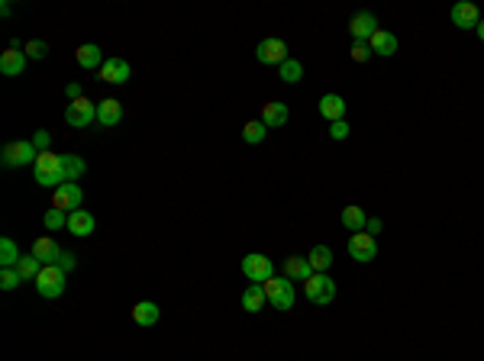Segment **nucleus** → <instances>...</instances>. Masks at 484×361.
I'll list each match as a JSON object with an SVG mask.
<instances>
[{"label": "nucleus", "mask_w": 484, "mask_h": 361, "mask_svg": "<svg viewBox=\"0 0 484 361\" xmlns=\"http://www.w3.org/2000/svg\"><path fill=\"white\" fill-rule=\"evenodd\" d=\"M33 180L39 188H49V190H58L65 180V171H62V155H52V152H43L36 158L33 165Z\"/></svg>", "instance_id": "f257e3e1"}, {"label": "nucleus", "mask_w": 484, "mask_h": 361, "mask_svg": "<svg viewBox=\"0 0 484 361\" xmlns=\"http://www.w3.org/2000/svg\"><path fill=\"white\" fill-rule=\"evenodd\" d=\"M262 287H265V297H268V303H271L274 310H291V306H294V300H297L294 281H288V278H268Z\"/></svg>", "instance_id": "f03ea898"}, {"label": "nucleus", "mask_w": 484, "mask_h": 361, "mask_svg": "<svg viewBox=\"0 0 484 361\" xmlns=\"http://www.w3.org/2000/svg\"><path fill=\"white\" fill-rule=\"evenodd\" d=\"M303 293H307L310 303L316 306H330L336 300V281L330 274H313L310 281H303Z\"/></svg>", "instance_id": "7ed1b4c3"}, {"label": "nucleus", "mask_w": 484, "mask_h": 361, "mask_svg": "<svg viewBox=\"0 0 484 361\" xmlns=\"http://www.w3.org/2000/svg\"><path fill=\"white\" fill-rule=\"evenodd\" d=\"M39 149L33 146V142H7L4 146V152H0V161H4V168H23V165H36V158H39Z\"/></svg>", "instance_id": "20e7f679"}, {"label": "nucleus", "mask_w": 484, "mask_h": 361, "mask_svg": "<svg viewBox=\"0 0 484 361\" xmlns=\"http://www.w3.org/2000/svg\"><path fill=\"white\" fill-rule=\"evenodd\" d=\"M65 281H68L65 271H58L55 264H45V268L39 271V278H36V291H39V297L55 300L65 293Z\"/></svg>", "instance_id": "39448f33"}, {"label": "nucleus", "mask_w": 484, "mask_h": 361, "mask_svg": "<svg viewBox=\"0 0 484 361\" xmlns=\"http://www.w3.org/2000/svg\"><path fill=\"white\" fill-rule=\"evenodd\" d=\"M65 123H68L71 129H87L91 123H97V104H91L87 97L71 100V104L65 107Z\"/></svg>", "instance_id": "423d86ee"}, {"label": "nucleus", "mask_w": 484, "mask_h": 361, "mask_svg": "<svg viewBox=\"0 0 484 361\" xmlns=\"http://www.w3.org/2000/svg\"><path fill=\"white\" fill-rule=\"evenodd\" d=\"M242 274H246L252 284H265L268 278H274V262L259 255V252H249V255L242 258Z\"/></svg>", "instance_id": "0eeeda50"}, {"label": "nucleus", "mask_w": 484, "mask_h": 361, "mask_svg": "<svg viewBox=\"0 0 484 361\" xmlns=\"http://www.w3.org/2000/svg\"><path fill=\"white\" fill-rule=\"evenodd\" d=\"M81 200H85V190L77 188L75 180L62 184L58 190H52V207L65 210V213H75V210H81Z\"/></svg>", "instance_id": "6e6552de"}, {"label": "nucleus", "mask_w": 484, "mask_h": 361, "mask_svg": "<svg viewBox=\"0 0 484 361\" xmlns=\"http://www.w3.org/2000/svg\"><path fill=\"white\" fill-rule=\"evenodd\" d=\"M349 255L355 262H375L378 258V239L368 236V232H355L349 239Z\"/></svg>", "instance_id": "1a4fd4ad"}, {"label": "nucleus", "mask_w": 484, "mask_h": 361, "mask_svg": "<svg viewBox=\"0 0 484 361\" xmlns=\"http://www.w3.org/2000/svg\"><path fill=\"white\" fill-rule=\"evenodd\" d=\"M349 33H352V39H355V42H368L375 33H378V16H375L372 10L355 14V16H352V23H349Z\"/></svg>", "instance_id": "9d476101"}, {"label": "nucleus", "mask_w": 484, "mask_h": 361, "mask_svg": "<svg viewBox=\"0 0 484 361\" xmlns=\"http://www.w3.org/2000/svg\"><path fill=\"white\" fill-rule=\"evenodd\" d=\"M255 58H259L262 65H281V62H288V45L281 39H265V42H259Z\"/></svg>", "instance_id": "9b49d317"}, {"label": "nucleus", "mask_w": 484, "mask_h": 361, "mask_svg": "<svg viewBox=\"0 0 484 361\" xmlns=\"http://www.w3.org/2000/svg\"><path fill=\"white\" fill-rule=\"evenodd\" d=\"M316 271H313V264H310V258H303V255H291V258H284V278L288 281H310L313 278Z\"/></svg>", "instance_id": "f8f14e48"}, {"label": "nucleus", "mask_w": 484, "mask_h": 361, "mask_svg": "<svg viewBox=\"0 0 484 361\" xmlns=\"http://www.w3.org/2000/svg\"><path fill=\"white\" fill-rule=\"evenodd\" d=\"M129 75H133V68H129V62H123V58H107V62L100 65V77H104L107 84H127Z\"/></svg>", "instance_id": "ddd939ff"}, {"label": "nucleus", "mask_w": 484, "mask_h": 361, "mask_svg": "<svg viewBox=\"0 0 484 361\" xmlns=\"http://www.w3.org/2000/svg\"><path fill=\"white\" fill-rule=\"evenodd\" d=\"M23 71H26V52H20V49L0 52V75L4 77H20Z\"/></svg>", "instance_id": "4468645a"}, {"label": "nucleus", "mask_w": 484, "mask_h": 361, "mask_svg": "<svg viewBox=\"0 0 484 361\" xmlns=\"http://www.w3.org/2000/svg\"><path fill=\"white\" fill-rule=\"evenodd\" d=\"M94 230H97V220H94V213H87V210H75V213H68V232H71V236L87 239Z\"/></svg>", "instance_id": "2eb2a0df"}, {"label": "nucleus", "mask_w": 484, "mask_h": 361, "mask_svg": "<svg viewBox=\"0 0 484 361\" xmlns=\"http://www.w3.org/2000/svg\"><path fill=\"white\" fill-rule=\"evenodd\" d=\"M97 123L104 126V129H113V126L123 123V104L119 100H100L97 104Z\"/></svg>", "instance_id": "dca6fc26"}, {"label": "nucleus", "mask_w": 484, "mask_h": 361, "mask_svg": "<svg viewBox=\"0 0 484 361\" xmlns=\"http://www.w3.org/2000/svg\"><path fill=\"white\" fill-rule=\"evenodd\" d=\"M368 49H372V55H381V58H391L394 52H397V36L387 33V29H378V33L368 39Z\"/></svg>", "instance_id": "f3484780"}, {"label": "nucleus", "mask_w": 484, "mask_h": 361, "mask_svg": "<svg viewBox=\"0 0 484 361\" xmlns=\"http://www.w3.org/2000/svg\"><path fill=\"white\" fill-rule=\"evenodd\" d=\"M291 119L288 113V104H278V100H271V104H262V123L268 126V129H281V126Z\"/></svg>", "instance_id": "a211bd4d"}, {"label": "nucleus", "mask_w": 484, "mask_h": 361, "mask_svg": "<svg viewBox=\"0 0 484 361\" xmlns=\"http://www.w3.org/2000/svg\"><path fill=\"white\" fill-rule=\"evenodd\" d=\"M452 23H456L458 29H478L481 14H478L475 4H456V7H452Z\"/></svg>", "instance_id": "6ab92c4d"}, {"label": "nucleus", "mask_w": 484, "mask_h": 361, "mask_svg": "<svg viewBox=\"0 0 484 361\" xmlns=\"http://www.w3.org/2000/svg\"><path fill=\"white\" fill-rule=\"evenodd\" d=\"M29 255H36L43 264H55L58 262V255H62V249L55 245V239H49V236H43V239H36L33 242V249H29Z\"/></svg>", "instance_id": "aec40b11"}, {"label": "nucleus", "mask_w": 484, "mask_h": 361, "mask_svg": "<svg viewBox=\"0 0 484 361\" xmlns=\"http://www.w3.org/2000/svg\"><path fill=\"white\" fill-rule=\"evenodd\" d=\"M75 62L81 65V68H100L107 58H104V52H100V45H94V42H85V45H77Z\"/></svg>", "instance_id": "412c9836"}, {"label": "nucleus", "mask_w": 484, "mask_h": 361, "mask_svg": "<svg viewBox=\"0 0 484 361\" xmlns=\"http://www.w3.org/2000/svg\"><path fill=\"white\" fill-rule=\"evenodd\" d=\"M320 117L330 119V123L343 119L345 117V100L339 97V94H323V97H320Z\"/></svg>", "instance_id": "4be33fe9"}, {"label": "nucleus", "mask_w": 484, "mask_h": 361, "mask_svg": "<svg viewBox=\"0 0 484 361\" xmlns=\"http://www.w3.org/2000/svg\"><path fill=\"white\" fill-rule=\"evenodd\" d=\"M161 316L158 303H152V300H139V303L133 306V320L139 323V326H155Z\"/></svg>", "instance_id": "5701e85b"}, {"label": "nucleus", "mask_w": 484, "mask_h": 361, "mask_svg": "<svg viewBox=\"0 0 484 361\" xmlns=\"http://www.w3.org/2000/svg\"><path fill=\"white\" fill-rule=\"evenodd\" d=\"M265 303H268V297H265V287L262 284H249L246 291H242V310L246 313H259Z\"/></svg>", "instance_id": "b1692460"}, {"label": "nucleus", "mask_w": 484, "mask_h": 361, "mask_svg": "<svg viewBox=\"0 0 484 361\" xmlns=\"http://www.w3.org/2000/svg\"><path fill=\"white\" fill-rule=\"evenodd\" d=\"M365 222H368V216H365V210L362 207L352 203V207L343 210V226L352 232V236H355V232H365Z\"/></svg>", "instance_id": "393cba45"}, {"label": "nucleus", "mask_w": 484, "mask_h": 361, "mask_svg": "<svg viewBox=\"0 0 484 361\" xmlns=\"http://www.w3.org/2000/svg\"><path fill=\"white\" fill-rule=\"evenodd\" d=\"M307 258H310V264H313L316 274H326V271H330V264H333V249H330V245H313Z\"/></svg>", "instance_id": "a878e982"}, {"label": "nucleus", "mask_w": 484, "mask_h": 361, "mask_svg": "<svg viewBox=\"0 0 484 361\" xmlns=\"http://www.w3.org/2000/svg\"><path fill=\"white\" fill-rule=\"evenodd\" d=\"M62 171H65V180H77L87 171V161L81 155H62Z\"/></svg>", "instance_id": "bb28decb"}, {"label": "nucleus", "mask_w": 484, "mask_h": 361, "mask_svg": "<svg viewBox=\"0 0 484 361\" xmlns=\"http://www.w3.org/2000/svg\"><path fill=\"white\" fill-rule=\"evenodd\" d=\"M265 136H268V126L262 123V119H249V123L242 126V142H249V146L265 142Z\"/></svg>", "instance_id": "cd10ccee"}, {"label": "nucleus", "mask_w": 484, "mask_h": 361, "mask_svg": "<svg viewBox=\"0 0 484 361\" xmlns=\"http://www.w3.org/2000/svg\"><path fill=\"white\" fill-rule=\"evenodd\" d=\"M20 249H16V242L10 236H4L0 239V264H4V268H16V264H20Z\"/></svg>", "instance_id": "c85d7f7f"}, {"label": "nucleus", "mask_w": 484, "mask_h": 361, "mask_svg": "<svg viewBox=\"0 0 484 361\" xmlns=\"http://www.w3.org/2000/svg\"><path fill=\"white\" fill-rule=\"evenodd\" d=\"M278 77L284 84H297L303 77V65L297 62V58H288V62H281L278 65Z\"/></svg>", "instance_id": "c756f323"}, {"label": "nucleus", "mask_w": 484, "mask_h": 361, "mask_svg": "<svg viewBox=\"0 0 484 361\" xmlns=\"http://www.w3.org/2000/svg\"><path fill=\"white\" fill-rule=\"evenodd\" d=\"M43 268H45V264L39 262L36 255H23V258H20V264H16V271H20V278H23V281H36Z\"/></svg>", "instance_id": "7c9ffc66"}, {"label": "nucleus", "mask_w": 484, "mask_h": 361, "mask_svg": "<svg viewBox=\"0 0 484 361\" xmlns=\"http://www.w3.org/2000/svg\"><path fill=\"white\" fill-rule=\"evenodd\" d=\"M43 222H45V230H68V213L65 210H55V207H49L45 210V216H43Z\"/></svg>", "instance_id": "2f4dec72"}, {"label": "nucleus", "mask_w": 484, "mask_h": 361, "mask_svg": "<svg viewBox=\"0 0 484 361\" xmlns=\"http://www.w3.org/2000/svg\"><path fill=\"white\" fill-rule=\"evenodd\" d=\"M20 284H23V278H20V271H16V268H4V271H0V291H16Z\"/></svg>", "instance_id": "473e14b6"}, {"label": "nucleus", "mask_w": 484, "mask_h": 361, "mask_svg": "<svg viewBox=\"0 0 484 361\" xmlns=\"http://www.w3.org/2000/svg\"><path fill=\"white\" fill-rule=\"evenodd\" d=\"M23 52H26V58H45L49 55V45H45L43 39H29L26 45H23Z\"/></svg>", "instance_id": "72a5a7b5"}, {"label": "nucleus", "mask_w": 484, "mask_h": 361, "mask_svg": "<svg viewBox=\"0 0 484 361\" xmlns=\"http://www.w3.org/2000/svg\"><path fill=\"white\" fill-rule=\"evenodd\" d=\"M55 268H58V271H65V274H71V271L77 268V255H75V252H65V249H62V255H58Z\"/></svg>", "instance_id": "f704fd0d"}, {"label": "nucleus", "mask_w": 484, "mask_h": 361, "mask_svg": "<svg viewBox=\"0 0 484 361\" xmlns=\"http://www.w3.org/2000/svg\"><path fill=\"white\" fill-rule=\"evenodd\" d=\"M330 139H336V142L349 139V123H345V119H336V123H330Z\"/></svg>", "instance_id": "c9c22d12"}, {"label": "nucleus", "mask_w": 484, "mask_h": 361, "mask_svg": "<svg viewBox=\"0 0 484 361\" xmlns=\"http://www.w3.org/2000/svg\"><path fill=\"white\" fill-rule=\"evenodd\" d=\"M33 146L39 149V152H49V146H52V132H49V129H36Z\"/></svg>", "instance_id": "e433bc0d"}, {"label": "nucleus", "mask_w": 484, "mask_h": 361, "mask_svg": "<svg viewBox=\"0 0 484 361\" xmlns=\"http://www.w3.org/2000/svg\"><path fill=\"white\" fill-rule=\"evenodd\" d=\"M349 55H352V62H368V58H372V49H368L365 42H355Z\"/></svg>", "instance_id": "4c0bfd02"}, {"label": "nucleus", "mask_w": 484, "mask_h": 361, "mask_svg": "<svg viewBox=\"0 0 484 361\" xmlns=\"http://www.w3.org/2000/svg\"><path fill=\"white\" fill-rule=\"evenodd\" d=\"M65 97H68V104H71V100H81V97H85V94H81V84H77V81L65 84Z\"/></svg>", "instance_id": "58836bf2"}, {"label": "nucleus", "mask_w": 484, "mask_h": 361, "mask_svg": "<svg viewBox=\"0 0 484 361\" xmlns=\"http://www.w3.org/2000/svg\"><path fill=\"white\" fill-rule=\"evenodd\" d=\"M381 230H384V222H381V220H368V222H365V232H368V236H378Z\"/></svg>", "instance_id": "ea45409f"}, {"label": "nucleus", "mask_w": 484, "mask_h": 361, "mask_svg": "<svg viewBox=\"0 0 484 361\" xmlns=\"http://www.w3.org/2000/svg\"><path fill=\"white\" fill-rule=\"evenodd\" d=\"M0 14L10 16V14H14V4H10V0H4V4H0Z\"/></svg>", "instance_id": "a19ab883"}, {"label": "nucleus", "mask_w": 484, "mask_h": 361, "mask_svg": "<svg viewBox=\"0 0 484 361\" xmlns=\"http://www.w3.org/2000/svg\"><path fill=\"white\" fill-rule=\"evenodd\" d=\"M475 33H478V39H481V42H484V20H481V23H478V29H475Z\"/></svg>", "instance_id": "79ce46f5"}]
</instances>
